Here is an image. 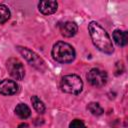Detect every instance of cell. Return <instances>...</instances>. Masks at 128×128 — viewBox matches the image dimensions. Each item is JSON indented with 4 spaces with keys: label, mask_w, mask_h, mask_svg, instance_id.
I'll use <instances>...</instances> for the list:
<instances>
[{
    "label": "cell",
    "mask_w": 128,
    "mask_h": 128,
    "mask_svg": "<svg viewBox=\"0 0 128 128\" xmlns=\"http://www.w3.org/2000/svg\"><path fill=\"white\" fill-rule=\"evenodd\" d=\"M88 31L95 47L103 53L111 54L114 51L112 40L106 30L95 21H91L88 24Z\"/></svg>",
    "instance_id": "1"
},
{
    "label": "cell",
    "mask_w": 128,
    "mask_h": 128,
    "mask_svg": "<svg viewBox=\"0 0 128 128\" xmlns=\"http://www.w3.org/2000/svg\"><path fill=\"white\" fill-rule=\"evenodd\" d=\"M51 53L53 59L60 63H71L75 59L74 48L70 44L63 41L55 43Z\"/></svg>",
    "instance_id": "2"
},
{
    "label": "cell",
    "mask_w": 128,
    "mask_h": 128,
    "mask_svg": "<svg viewBox=\"0 0 128 128\" xmlns=\"http://www.w3.org/2000/svg\"><path fill=\"white\" fill-rule=\"evenodd\" d=\"M60 88L63 92L77 95L83 89V81L76 74H69L64 76L60 82Z\"/></svg>",
    "instance_id": "3"
},
{
    "label": "cell",
    "mask_w": 128,
    "mask_h": 128,
    "mask_svg": "<svg viewBox=\"0 0 128 128\" xmlns=\"http://www.w3.org/2000/svg\"><path fill=\"white\" fill-rule=\"evenodd\" d=\"M17 49L19 51V53L26 59V61L33 67H35L36 69L40 70V71H45L46 70V63L45 61L38 55L36 54L34 51L26 48V47H21V46H17Z\"/></svg>",
    "instance_id": "4"
},
{
    "label": "cell",
    "mask_w": 128,
    "mask_h": 128,
    "mask_svg": "<svg viewBox=\"0 0 128 128\" xmlns=\"http://www.w3.org/2000/svg\"><path fill=\"white\" fill-rule=\"evenodd\" d=\"M7 70L9 74L16 80H22L25 76V69L21 61L17 58H10L6 63Z\"/></svg>",
    "instance_id": "5"
},
{
    "label": "cell",
    "mask_w": 128,
    "mask_h": 128,
    "mask_svg": "<svg viewBox=\"0 0 128 128\" xmlns=\"http://www.w3.org/2000/svg\"><path fill=\"white\" fill-rule=\"evenodd\" d=\"M107 79H108V76L106 71L101 70L99 68H92L87 74L88 82L95 87L104 86L107 82Z\"/></svg>",
    "instance_id": "6"
},
{
    "label": "cell",
    "mask_w": 128,
    "mask_h": 128,
    "mask_svg": "<svg viewBox=\"0 0 128 128\" xmlns=\"http://www.w3.org/2000/svg\"><path fill=\"white\" fill-rule=\"evenodd\" d=\"M18 91V85L15 81L4 79L0 82V93L2 95H13Z\"/></svg>",
    "instance_id": "7"
},
{
    "label": "cell",
    "mask_w": 128,
    "mask_h": 128,
    "mask_svg": "<svg viewBox=\"0 0 128 128\" xmlns=\"http://www.w3.org/2000/svg\"><path fill=\"white\" fill-rule=\"evenodd\" d=\"M58 7V4L56 1L48 0V1H40L38 3V9L39 11L44 15H50L56 12Z\"/></svg>",
    "instance_id": "8"
},
{
    "label": "cell",
    "mask_w": 128,
    "mask_h": 128,
    "mask_svg": "<svg viewBox=\"0 0 128 128\" xmlns=\"http://www.w3.org/2000/svg\"><path fill=\"white\" fill-rule=\"evenodd\" d=\"M78 31V26L75 22L67 21L60 26V32L64 37H73Z\"/></svg>",
    "instance_id": "9"
},
{
    "label": "cell",
    "mask_w": 128,
    "mask_h": 128,
    "mask_svg": "<svg viewBox=\"0 0 128 128\" xmlns=\"http://www.w3.org/2000/svg\"><path fill=\"white\" fill-rule=\"evenodd\" d=\"M113 39L118 46H125L128 42L127 32L122 30H115L113 32Z\"/></svg>",
    "instance_id": "10"
},
{
    "label": "cell",
    "mask_w": 128,
    "mask_h": 128,
    "mask_svg": "<svg viewBox=\"0 0 128 128\" xmlns=\"http://www.w3.org/2000/svg\"><path fill=\"white\" fill-rule=\"evenodd\" d=\"M15 114L21 119H26L31 115V110L26 104L19 103L15 107Z\"/></svg>",
    "instance_id": "11"
},
{
    "label": "cell",
    "mask_w": 128,
    "mask_h": 128,
    "mask_svg": "<svg viewBox=\"0 0 128 128\" xmlns=\"http://www.w3.org/2000/svg\"><path fill=\"white\" fill-rule=\"evenodd\" d=\"M31 103H32V105H33V108L37 111V113L42 114V113L45 112V109H46V108H45L44 103H43L42 100H40L36 95H34V96L31 97Z\"/></svg>",
    "instance_id": "12"
},
{
    "label": "cell",
    "mask_w": 128,
    "mask_h": 128,
    "mask_svg": "<svg viewBox=\"0 0 128 128\" xmlns=\"http://www.w3.org/2000/svg\"><path fill=\"white\" fill-rule=\"evenodd\" d=\"M87 109L90 111L91 114L95 115V116H99V115H102L104 110L103 108L100 106L99 103L97 102H90L88 105H87Z\"/></svg>",
    "instance_id": "13"
},
{
    "label": "cell",
    "mask_w": 128,
    "mask_h": 128,
    "mask_svg": "<svg viewBox=\"0 0 128 128\" xmlns=\"http://www.w3.org/2000/svg\"><path fill=\"white\" fill-rule=\"evenodd\" d=\"M9 18H10L9 8L4 4H0V24L5 23L6 21L9 20Z\"/></svg>",
    "instance_id": "14"
},
{
    "label": "cell",
    "mask_w": 128,
    "mask_h": 128,
    "mask_svg": "<svg viewBox=\"0 0 128 128\" xmlns=\"http://www.w3.org/2000/svg\"><path fill=\"white\" fill-rule=\"evenodd\" d=\"M69 128H87V127L85 126V124L83 123V121H81L79 119H74L69 124Z\"/></svg>",
    "instance_id": "15"
},
{
    "label": "cell",
    "mask_w": 128,
    "mask_h": 128,
    "mask_svg": "<svg viewBox=\"0 0 128 128\" xmlns=\"http://www.w3.org/2000/svg\"><path fill=\"white\" fill-rule=\"evenodd\" d=\"M18 128H29V125L27 123H21L18 125Z\"/></svg>",
    "instance_id": "16"
}]
</instances>
